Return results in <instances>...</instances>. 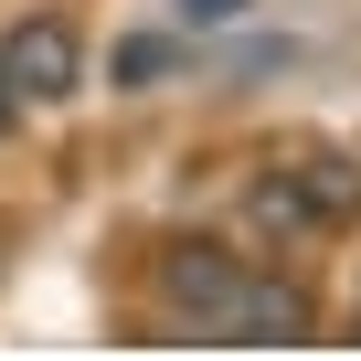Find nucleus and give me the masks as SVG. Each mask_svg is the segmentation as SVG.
<instances>
[{
  "mask_svg": "<svg viewBox=\"0 0 361 361\" xmlns=\"http://www.w3.org/2000/svg\"><path fill=\"white\" fill-rule=\"evenodd\" d=\"M234 298H245V266L224 255V245H170L159 255V308L170 319H192V329H234Z\"/></svg>",
  "mask_w": 361,
  "mask_h": 361,
  "instance_id": "2",
  "label": "nucleus"
},
{
  "mask_svg": "<svg viewBox=\"0 0 361 361\" xmlns=\"http://www.w3.org/2000/svg\"><path fill=\"white\" fill-rule=\"evenodd\" d=\"M11 128H22V85L0 75V138H11Z\"/></svg>",
  "mask_w": 361,
  "mask_h": 361,
  "instance_id": "7",
  "label": "nucleus"
},
{
  "mask_svg": "<svg viewBox=\"0 0 361 361\" xmlns=\"http://www.w3.org/2000/svg\"><path fill=\"white\" fill-rule=\"evenodd\" d=\"M159 75H180V43H170V32H128V43L106 54V85H159Z\"/></svg>",
  "mask_w": 361,
  "mask_h": 361,
  "instance_id": "4",
  "label": "nucleus"
},
{
  "mask_svg": "<svg viewBox=\"0 0 361 361\" xmlns=\"http://www.w3.org/2000/svg\"><path fill=\"white\" fill-rule=\"evenodd\" d=\"M245 11H255V0H170L180 32H224V22H245Z\"/></svg>",
  "mask_w": 361,
  "mask_h": 361,
  "instance_id": "6",
  "label": "nucleus"
},
{
  "mask_svg": "<svg viewBox=\"0 0 361 361\" xmlns=\"http://www.w3.org/2000/svg\"><path fill=\"white\" fill-rule=\"evenodd\" d=\"M0 255H11V245H0Z\"/></svg>",
  "mask_w": 361,
  "mask_h": 361,
  "instance_id": "8",
  "label": "nucleus"
},
{
  "mask_svg": "<svg viewBox=\"0 0 361 361\" xmlns=\"http://www.w3.org/2000/svg\"><path fill=\"white\" fill-rule=\"evenodd\" d=\"M0 75L22 85V106H64V96H85V32L64 11H32L0 32Z\"/></svg>",
  "mask_w": 361,
  "mask_h": 361,
  "instance_id": "1",
  "label": "nucleus"
},
{
  "mask_svg": "<svg viewBox=\"0 0 361 361\" xmlns=\"http://www.w3.org/2000/svg\"><path fill=\"white\" fill-rule=\"evenodd\" d=\"M308 287H287V276H255L245 266V298H234V329L224 340H308Z\"/></svg>",
  "mask_w": 361,
  "mask_h": 361,
  "instance_id": "3",
  "label": "nucleus"
},
{
  "mask_svg": "<svg viewBox=\"0 0 361 361\" xmlns=\"http://www.w3.org/2000/svg\"><path fill=\"white\" fill-rule=\"evenodd\" d=\"M266 234H308L319 213H308V192H298V170H276V180H255V202H245Z\"/></svg>",
  "mask_w": 361,
  "mask_h": 361,
  "instance_id": "5",
  "label": "nucleus"
}]
</instances>
